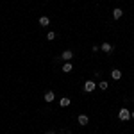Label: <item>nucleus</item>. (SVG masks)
Listing matches in <instances>:
<instances>
[{
	"label": "nucleus",
	"instance_id": "nucleus-3",
	"mask_svg": "<svg viewBox=\"0 0 134 134\" xmlns=\"http://www.w3.org/2000/svg\"><path fill=\"white\" fill-rule=\"evenodd\" d=\"M122 16H124V11L120 9V7H114V9H113V18H114V20H120Z\"/></svg>",
	"mask_w": 134,
	"mask_h": 134
},
{
	"label": "nucleus",
	"instance_id": "nucleus-10",
	"mask_svg": "<svg viewBox=\"0 0 134 134\" xmlns=\"http://www.w3.org/2000/svg\"><path fill=\"white\" fill-rule=\"evenodd\" d=\"M70 102H72V100H70L68 97H63L61 100H59V105H61V107H68V105H70Z\"/></svg>",
	"mask_w": 134,
	"mask_h": 134
},
{
	"label": "nucleus",
	"instance_id": "nucleus-2",
	"mask_svg": "<svg viewBox=\"0 0 134 134\" xmlns=\"http://www.w3.org/2000/svg\"><path fill=\"white\" fill-rule=\"evenodd\" d=\"M95 88H97V84L93 82V81H86V82H84V91L86 93H91Z\"/></svg>",
	"mask_w": 134,
	"mask_h": 134
},
{
	"label": "nucleus",
	"instance_id": "nucleus-4",
	"mask_svg": "<svg viewBox=\"0 0 134 134\" xmlns=\"http://www.w3.org/2000/svg\"><path fill=\"white\" fill-rule=\"evenodd\" d=\"M111 77H113L114 81H120V79H122V70H118V68H114L113 72H111Z\"/></svg>",
	"mask_w": 134,
	"mask_h": 134
},
{
	"label": "nucleus",
	"instance_id": "nucleus-14",
	"mask_svg": "<svg viewBox=\"0 0 134 134\" xmlns=\"http://www.w3.org/2000/svg\"><path fill=\"white\" fill-rule=\"evenodd\" d=\"M131 118H132V120H134V111H132V113H131Z\"/></svg>",
	"mask_w": 134,
	"mask_h": 134
},
{
	"label": "nucleus",
	"instance_id": "nucleus-1",
	"mask_svg": "<svg viewBox=\"0 0 134 134\" xmlns=\"http://www.w3.org/2000/svg\"><path fill=\"white\" fill-rule=\"evenodd\" d=\"M118 118H120L122 122L131 120V111H129V109H125V107H122V109H120V113H118Z\"/></svg>",
	"mask_w": 134,
	"mask_h": 134
},
{
	"label": "nucleus",
	"instance_id": "nucleus-13",
	"mask_svg": "<svg viewBox=\"0 0 134 134\" xmlns=\"http://www.w3.org/2000/svg\"><path fill=\"white\" fill-rule=\"evenodd\" d=\"M47 40H48V41H52V40H55V32H48V34H47Z\"/></svg>",
	"mask_w": 134,
	"mask_h": 134
},
{
	"label": "nucleus",
	"instance_id": "nucleus-11",
	"mask_svg": "<svg viewBox=\"0 0 134 134\" xmlns=\"http://www.w3.org/2000/svg\"><path fill=\"white\" fill-rule=\"evenodd\" d=\"M40 25H41V27H47V25H50V20H48V16H41V18H40Z\"/></svg>",
	"mask_w": 134,
	"mask_h": 134
},
{
	"label": "nucleus",
	"instance_id": "nucleus-9",
	"mask_svg": "<svg viewBox=\"0 0 134 134\" xmlns=\"http://www.w3.org/2000/svg\"><path fill=\"white\" fill-rule=\"evenodd\" d=\"M43 98H45V102H52V100L55 98V95H54V91H47Z\"/></svg>",
	"mask_w": 134,
	"mask_h": 134
},
{
	"label": "nucleus",
	"instance_id": "nucleus-7",
	"mask_svg": "<svg viewBox=\"0 0 134 134\" xmlns=\"http://www.w3.org/2000/svg\"><path fill=\"white\" fill-rule=\"evenodd\" d=\"M72 70H73V64H72V63H68V61H66L64 64H63V72H64V73H70Z\"/></svg>",
	"mask_w": 134,
	"mask_h": 134
},
{
	"label": "nucleus",
	"instance_id": "nucleus-15",
	"mask_svg": "<svg viewBox=\"0 0 134 134\" xmlns=\"http://www.w3.org/2000/svg\"><path fill=\"white\" fill-rule=\"evenodd\" d=\"M47 134H55V132H54V131H50V132H47Z\"/></svg>",
	"mask_w": 134,
	"mask_h": 134
},
{
	"label": "nucleus",
	"instance_id": "nucleus-5",
	"mask_svg": "<svg viewBox=\"0 0 134 134\" xmlns=\"http://www.w3.org/2000/svg\"><path fill=\"white\" fill-rule=\"evenodd\" d=\"M100 48H102V52H105V54H111V52H113V45H111V43H104Z\"/></svg>",
	"mask_w": 134,
	"mask_h": 134
},
{
	"label": "nucleus",
	"instance_id": "nucleus-12",
	"mask_svg": "<svg viewBox=\"0 0 134 134\" xmlns=\"http://www.w3.org/2000/svg\"><path fill=\"white\" fill-rule=\"evenodd\" d=\"M98 88H100L102 91H105V90L109 88V82H105V81H102V82H98Z\"/></svg>",
	"mask_w": 134,
	"mask_h": 134
},
{
	"label": "nucleus",
	"instance_id": "nucleus-8",
	"mask_svg": "<svg viewBox=\"0 0 134 134\" xmlns=\"http://www.w3.org/2000/svg\"><path fill=\"white\" fill-rule=\"evenodd\" d=\"M61 57L64 59V61H70V59L73 57V52H72V50H64V52H63V55H61Z\"/></svg>",
	"mask_w": 134,
	"mask_h": 134
},
{
	"label": "nucleus",
	"instance_id": "nucleus-6",
	"mask_svg": "<svg viewBox=\"0 0 134 134\" xmlns=\"http://www.w3.org/2000/svg\"><path fill=\"white\" fill-rule=\"evenodd\" d=\"M77 122H79V125H88V122H90V118H88L86 114H81V116L77 118Z\"/></svg>",
	"mask_w": 134,
	"mask_h": 134
}]
</instances>
